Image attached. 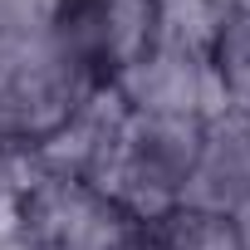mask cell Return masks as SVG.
<instances>
[{
	"label": "cell",
	"mask_w": 250,
	"mask_h": 250,
	"mask_svg": "<svg viewBox=\"0 0 250 250\" xmlns=\"http://www.w3.org/2000/svg\"><path fill=\"white\" fill-rule=\"evenodd\" d=\"M201 118H152L133 113L123 123V138L98 177V191L138 226H157L167 211L182 206V187L201 152Z\"/></svg>",
	"instance_id": "obj_1"
},
{
	"label": "cell",
	"mask_w": 250,
	"mask_h": 250,
	"mask_svg": "<svg viewBox=\"0 0 250 250\" xmlns=\"http://www.w3.org/2000/svg\"><path fill=\"white\" fill-rule=\"evenodd\" d=\"M93 93L59 54L54 35L0 40V147L30 152Z\"/></svg>",
	"instance_id": "obj_2"
},
{
	"label": "cell",
	"mask_w": 250,
	"mask_h": 250,
	"mask_svg": "<svg viewBox=\"0 0 250 250\" xmlns=\"http://www.w3.org/2000/svg\"><path fill=\"white\" fill-rule=\"evenodd\" d=\"M138 230L98 187L69 182V177H40L30 167L25 211H20V240L30 250H118V240Z\"/></svg>",
	"instance_id": "obj_3"
},
{
	"label": "cell",
	"mask_w": 250,
	"mask_h": 250,
	"mask_svg": "<svg viewBox=\"0 0 250 250\" xmlns=\"http://www.w3.org/2000/svg\"><path fill=\"white\" fill-rule=\"evenodd\" d=\"M113 88L133 113H152V118H201V123H211L221 113H235V103H230L226 83L216 79L211 59L187 54L177 44H152Z\"/></svg>",
	"instance_id": "obj_4"
},
{
	"label": "cell",
	"mask_w": 250,
	"mask_h": 250,
	"mask_svg": "<svg viewBox=\"0 0 250 250\" xmlns=\"http://www.w3.org/2000/svg\"><path fill=\"white\" fill-rule=\"evenodd\" d=\"M123 123H128V103L118 98L113 83H103L25 157L40 177H69V182L98 187V177H103V167L123 138Z\"/></svg>",
	"instance_id": "obj_5"
},
{
	"label": "cell",
	"mask_w": 250,
	"mask_h": 250,
	"mask_svg": "<svg viewBox=\"0 0 250 250\" xmlns=\"http://www.w3.org/2000/svg\"><path fill=\"white\" fill-rule=\"evenodd\" d=\"M245 201H250V123L235 108V113H221L206 123L196 167L182 187V206L235 216Z\"/></svg>",
	"instance_id": "obj_6"
},
{
	"label": "cell",
	"mask_w": 250,
	"mask_h": 250,
	"mask_svg": "<svg viewBox=\"0 0 250 250\" xmlns=\"http://www.w3.org/2000/svg\"><path fill=\"white\" fill-rule=\"evenodd\" d=\"M157 5V44H177L187 54L211 59V44L230 15L221 0H152Z\"/></svg>",
	"instance_id": "obj_7"
},
{
	"label": "cell",
	"mask_w": 250,
	"mask_h": 250,
	"mask_svg": "<svg viewBox=\"0 0 250 250\" xmlns=\"http://www.w3.org/2000/svg\"><path fill=\"white\" fill-rule=\"evenodd\" d=\"M152 230L167 250H245L235 221L221 211H201V206H177Z\"/></svg>",
	"instance_id": "obj_8"
},
{
	"label": "cell",
	"mask_w": 250,
	"mask_h": 250,
	"mask_svg": "<svg viewBox=\"0 0 250 250\" xmlns=\"http://www.w3.org/2000/svg\"><path fill=\"white\" fill-rule=\"evenodd\" d=\"M211 69L226 83L230 103L245 108L250 103V10H230L216 44H211Z\"/></svg>",
	"instance_id": "obj_9"
},
{
	"label": "cell",
	"mask_w": 250,
	"mask_h": 250,
	"mask_svg": "<svg viewBox=\"0 0 250 250\" xmlns=\"http://www.w3.org/2000/svg\"><path fill=\"white\" fill-rule=\"evenodd\" d=\"M64 0H0V40H30L49 35Z\"/></svg>",
	"instance_id": "obj_10"
},
{
	"label": "cell",
	"mask_w": 250,
	"mask_h": 250,
	"mask_svg": "<svg viewBox=\"0 0 250 250\" xmlns=\"http://www.w3.org/2000/svg\"><path fill=\"white\" fill-rule=\"evenodd\" d=\"M118 250H167V245L157 240V230H152V226H138V230H128V235L118 240Z\"/></svg>",
	"instance_id": "obj_11"
},
{
	"label": "cell",
	"mask_w": 250,
	"mask_h": 250,
	"mask_svg": "<svg viewBox=\"0 0 250 250\" xmlns=\"http://www.w3.org/2000/svg\"><path fill=\"white\" fill-rule=\"evenodd\" d=\"M230 221H235V230H240V245L250 250V201H245V206H240V211H235Z\"/></svg>",
	"instance_id": "obj_12"
},
{
	"label": "cell",
	"mask_w": 250,
	"mask_h": 250,
	"mask_svg": "<svg viewBox=\"0 0 250 250\" xmlns=\"http://www.w3.org/2000/svg\"><path fill=\"white\" fill-rule=\"evenodd\" d=\"M0 250H30L25 240H0Z\"/></svg>",
	"instance_id": "obj_13"
},
{
	"label": "cell",
	"mask_w": 250,
	"mask_h": 250,
	"mask_svg": "<svg viewBox=\"0 0 250 250\" xmlns=\"http://www.w3.org/2000/svg\"><path fill=\"white\" fill-rule=\"evenodd\" d=\"M230 10H250V0H230Z\"/></svg>",
	"instance_id": "obj_14"
},
{
	"label": "cell",
	"mask_w": 250,
	"mask_h": 250,
	"mask_svg": "<svg viewBox=\"0 0 250 250\" xmlns=\"http://www.w3.org/2000/svg\"><path fill=\"white\" fill-rule=\"evenodd\" d=\"M240 113H245V123H250V103H245V108H240Z\"/></svg>",
	"instance_id": "obj_15"
},
{
	"label": "cell",
	"mask_w": 250,
	"mask_h": 250,
	"mask_svg": "<svg viewBox=\"0 0 250 250\" xmlns=\"http://www.w3.org/2000/svg\"><path fill=\"white\" fill-rule=\"evenodd\" d=\"M221 5H230V0H221Z\"/></svg>",
	"instance_id": "obj_16"
}]
</instances>
